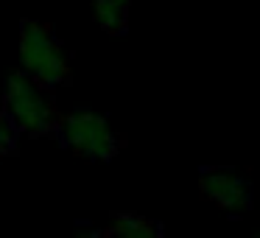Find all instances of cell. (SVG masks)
Listing matches in <instances>:
<instances>
[{
    "mask_svg": "<svg viewBox=\"0 0 260 238\" xmlns=\"http://www.w3.org/2000/svg\"><path fill=\"white\" fill-rule=\"evenodd\" d=\"M17 53H20V70L28 73L45 90L70 84V76H73L70 56L64 51L59 34L53 31V25L40 23V20H23L20 23Z\"/></svg>",
    "mask_w": 260,
    "mask_h": 238,
    "instance_id": "obj_1",
    "label": "cell"
},
{
    "mask_svg": "<svg viewBox=\"0 0 260 238\" xmlns=\"http://www.w3.org/2000/svg\"><path fill=\"white\" fill-rule=\"evenodd\" d=\"M3 112L12 118L20 135L28 137H56L62 112L51 101V90L37 84L28 73L12 70L3 87Z\"/></svg>",
    "mask_w": 260,
    "mask_h": 238,
    "instance_id": "obj_2",
    "label": "cell"
},
{
    "mask_svg": "<svg viewBox=\"0 0 260 238\" xmlns=\"http://www.w3.org/2000/svg\"><path fill=\"white\" fill-rule=\"evenodd\" d=\"M56 137L76 157H84L90 163H109L123 148V137L112 129L109 118L92 109H73L62 115Z\"/></svg>",
    "mask_w": 260,
    "mask_h": 238,
    "instance_id": "obj_3",
    "label": "cell"
},
{
    "mask_svg": "<svg viewBox=\"0 0 260 238\" xmlns=\"http://www.w3.org/2000/svg\"><path fill=\"white\" fill-rule=\"evenodd\" d=\"M199 193L207 199L213 207L224 213L241 216L254 207V188L246 174L238 168H224V165H210L199 174Z\"/></svg>",
    "mask_w": 260,
    "mask_h": 238,
    "instance_id": "obj_4",
    "label": "cell"
},
{
    "mask_svg": "<svg viewBox=\"0 0 260 238\" xmlns=\"http://www.w3.org/2000/svg\"><path fill=\"white\" fill-rule=\"evenodd\" d=\"M95 235H123V238H154V235H162L165 227L159 221L148 219V216H140L135 210H115L109 213L107 224L92 230Z\"/></svg>",
    "mask_w": 260,
    "mask_h": 238,
    "instance_id": "obj_5",
    "label": "cell"
},
{
    "mask_svg": "<svg viewBox=\"0 0 260 238\" xmlns=\"http://www.w3.org/2000/svg\"><path fill=\"white\" fill-rule=\"evenodd\" d=\"M132 0H92V20L109 37H120L129 28Z\"/></svg>",
    "mask_w": 260,
    "mask_h": 238,
    "instance_id": "obj_6",
    "label": "cell"
},
{
    "mask_svg": "<svg viewBox=\"0 0 260 238\" xmlns=\"http://www.w3.org/2000/svg\"><path fill=\"white\" fill-rule=\"evenodd\" d=\"M17 126L12 124V118H9L3 109H0V160L12 157L14 152H17Z\"/></svg>",
    "mask_w": 260,
    "mask_h": 238,
    "instance_id": "obj_7",
    "label": "cell"
}]
</instances>
